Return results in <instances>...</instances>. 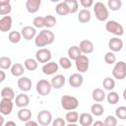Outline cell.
Segmentation results:
<instances>
[{
  "label": "cell",
  "mask_w": 126,
  "mask_h": 126,
  "mask_svg": "<svg viewBox=\"0 0 126 126\" xmlns=\"http://www.w3.org/2000/svg\"><path fill=\"white\" fill-rule=\"evenodd\" d=\"M10 4V0H0V5H7Z\"/></svg>",
  "instance_id": "cell-50"
},
{
  "label": "cell",
  "mask_w": 126,
  "mask_h": 126,
  "mask_svg": "<svg viewBox=\"0 0 126 126\" xmlns=\"http://www.w3.org/2000/svg\"><path fill=\"white\" fill-rule=\"evenodd\" d=\"M93 114L92 113H88V112H84L80 115L79 117V122L82 126H91L94 123V118H93Z\"/></svg>",
  "instance_id": "cell-22"
},
{
  "label": "cell",
  "mask_w": 126,
  "mask_h": 126,
  "mask_svg": "<svg viewBox=\"0 0 126 126\" xmlns=\"http://www.w3.org/2000/svg\"><path fill=\"white\" fill-rule=\"evenodd\" d=\"M0 75H1V78H0V83H3V82L5 81V79H6V74H5V72L3 71V69L0 71Z\"/></svg>",
  "instance_id": "cell-48"
},
{
  "label": "cell",
  "mask_w": 126,
  "mask_h": 126,
  "mask_svg": "<svg viewBox=\"0 0 126 126\" xmlns=\"http://www.w3.org/2000/svg\"><path fill=\"white\" fill-rule=\"evenodd\" d=\"M80 3L84 8L88 9L94 5V0H80Z\"/></svg>",
  "instance_id": "cell-46"
},
{
  "label": "cell",
  "mask_w": 126,
  "mask_h": 126,
  "mask_svg": "<svg viewBox=\"0 0 126 126\" xmlns=\"http://www.w3.org/2000/svg\"><path fill=\"white\" fill-rule=\"evenodd\" d=\"M58 69H59V65H58L57 63H55V62H53V61H49V62L45 63V64L42 66L41 71H42V73H43L44 75L49 76V75L55 74V73L58 71Z\"/></svg>",
  "instance_id": "cell-13"
},
{
  "label": "cell",
  "mask_w": 126,
  "mask_h": 126,
  "mask_svg": "<svg viewBox=\"0 0 126 126\" xmlns=\"http://www.w3.org/2000/svg\"><path fill=\"white\" fill-rule=\"evenodd\" d=\"M104 62L108 65H112V64H115L116 62V56L114 54L113 51H108L105 53L104 55Z\"/></svg>",
  "instance_id": "cell-40"
},
{
  "label": "cell",
  "mask_w": 126,
  "mask_h": 126,
  "mask_svg": "<svg viewBox=\"0 0 126 126\" xmlns=\"http://www.w3.org/2000/svg\"><path fill=\"white\" fill-rule=\"evenodd\" d=\"M84 83V77L83 75L79 73H74L69 77V84L73 88H79Z\"/></svg>",
  "instance_id": "cell-15"
},
{
  "label": "cell",
  "mask_w": 126,
  "mask_h": 126,
  "mask_svg": "<svg viewBox=\"0 0 126 126\" xmlns=\"http://www.w3.org/2000/svg\"><path fill=\"white\" fill-rule=\"evenodd\" d=\"M123 47V41L119 36H114L109 39L108 41V48L110 51L113 52H119Z\"/></svg>",
  "instance_id": "cell-12"
},
{
  "label": "cell",
  "mask_w": 126,
  "mask_h": 126,
  "mask_svg": "<svg viewBox=\"0 0 126 126\" xmlns=\"http://www.w3.org/2000/svg\"><path fill=\"white\" fill-rule=\"evenodd\" d=\"M67 53H68V57L71 60H74L75 61L82 54V51H81V49H80V47L78 45H72V46H70L68 48Z\"/></svg>",
  "instance_id": "cell-25"
},
{
  "label": "cell",
  "mask_w": 126,
  "mask_h": 126,
  "mask_svg": "<svg viewBox=\"0 0 126 126\" xmlns=\"http://www.w3.org/2000/svg\"><path fill=\"white\" fill-rule=\"evenodd\" d=\"M106 100L109 104H116L119 101V94L114 91H109L106 94Z\"/></svg>",
  "instance_id": "cell-34"
},
{
  "label": "cell",
  "mask_w": 126,
  "mask_h": 126,
  "mask_svg": "<svg viewBox=\"0 0 126 126\" xmlns=\"http://www.w3.org/2000/svg\"><path fill=\"white\" fill-rule=\"evenodd\" d=\"M79 47H80L82 53H84V54H90V53H92L94 51V43L91 40H89V39L82 40L80 42V44H79Z\"/></svg>",
  "instance_id": "cell-19"
},
{
  "label": "cell",
  "mask_w": 126,
  "mask_h": 126,
  "mask_svg": "<svg viewBox=\"0 0 126 126\" xmlns=\"http://www.w3.org/2000/svg\"><path fill=\"white\" fill-rule=\"evenodd\" d=\"M94 126H105L104 125V121L102 122V121H100V120H97V121H94V123H93Z\"/></svg>",
  "instance_id": "cell-49"
},
{
  "label": "cell",
  "mask_w": 126,
  "mask_h": 126,
  "mask_svg": "<svg viewBox=\"0 0 126 126\" xmlns=\"http://www.w3.org/2000/svg\"><path fill=\"white\" fill-rule=\"evenodd\" d=\"M107 6L111 11H118L122 7L121 0H107Z\"/></svg>",
  "instance_id": "cell-36"
},
{
  "label": "cell",
  "mask_w": 126,
  "mask_h": 126,
  "mask_svg": "<svg viewBox=\"0 0 126 126\" xmlns=\"http://www.w3.org/2000/svg\"><path fill=\"white\" fill-rule=\"evenodd\" d=\"M5 126H8V125H12V126H16V123L14 122V121H8V122H6L5 124H4Z\"/></svg>",
  "instance_id": "cell-51"
},
{
  "label": "cell",
  "mask_w": 126,
  "mask_h": 126,
  "mask_svg": "<svg viewBox=\"0 0 126 126\" xmlns=\"http://www.w3.org/2000/svg\"><path fill=\"white\" fill-rule=\"evenodd\" d=\"M105 126H116L117 125V118L113 115H108L104 119Z\"/></svg>",
  "instance_id": "cell-42"
},
{
  "label": "cell",
  "mask_w": 126,
  "mask_h": 126,
  "mask_svg": "<svg viewBox=\"0 0 126 126\" xmlns=\"http://www.w3.org/2000/svg\"><path fill=\"white\" fill-rule=\"evenodd\" d=\"M123 94V98L126 100V89L123 91V94Z\"/></svg>",
  "instance_id": "cell-53"
},
{
  "label": "cell",
  "mask_w": 126,
  "mask_h": 126,
  "mask_svg": "<svg viewBox=\"0 0 126 126\" xmlns=\"http://www.w3.org/2000/svg\"><path fill=\"white\" fill-rule=\"evenodd\" d=\"M4 125V118H3V116L1 115L0 116V126H3Z\"/></svg>",
  "instance_id": "cell-52"
},
{
  "label": "cell",
  "mask_w": 126,
  "mask_h": 126,
  "mask_svg": "<svg viewBox=\"0 0 126 126\" xmlns=\"http://www.w3.org/2000/svg\"><path fill=\"white\" fill-rule=\"evenodd\" d=\"M94 13L95 15V18L100 21V22H104L108 19L109 16V12L107 7L102 3V2H96L94 6Z\"/></svg>",
  "instance_id": "cell-2"
},
{
  "label": "cell",
  "mask_w": 126,
  "mask_h": 126,
  "mask_svg": "<svg viewBox=\"0 0 126 126\" xmlns=\"http://www.w3.org/2000/svg\"><path fill=\"white\" fill-rule=\"evenodd\" d=\"M52 3H59L60 2V0H50Z\"/></svg>",
  "instance_id": "cell-54"
},
{
  "label": "cell",
  "mask_w": 126,
  "mask_h": 126,
  "mask_svg": "<svg viewBox=\"0 0 126 126\" xmlns=\"http://www.w3.org/2000/svg\"><path fill=\"white\" fill-rule=\"evenodd\" d=\"M35 89H36V92H37L38 94H40L42 96H45V95H47V94H50L51 89H52V85L47 80L42 79V80H39L36 83Z\"/></svg>",
  "instance_id": "cell-6"
},
{
  "label": "cell",
  "mask_w": 126,
  "mask_h": 126,
  "mask_svg": "<svg viewBox=\"0 0 126 126\" xmlns=\"http://www.w3.org/2000/svg\"><path fill=\"white\" fill-rule=\"evenodd\" d=\"M79 114L77 111L75 110H69L67 113H66V116H65V119L66 121L71 125V124H75L79 121Z\"/></svg>",
  "instance_id": "cell-28"
},
{
  "label": "cell",
  "mask_w": 126,
  "mask_h": 126,
  "mask_svg": "<svg viewBox=\"0 0 126 126\" xmlns=\"http://www.w3.org/2000/svg\"><path fill=\"white\" fill-rule=\"evenodd\" d=\"M12 24H13V20L11 16H3L0 19V31L1 32H9L12 28Z\"/></svg>",
  "instance_id": "cell-18"
},
{
  "label": "cell",
  "mask_w": 126,
  "mask_h": 126,
  "mask_svg": "<svg viewBox=\"0 0 126 126\" xmlns=\"http://www.w3.org/2000/svg\"><path fill=\"white\" fill-rule=\"evenodd\" d=\"M92 97L94 101L96 102H101L103 101L105 98H106V94L105 92L102 90V89H99V88H96L93 91L92 93Z\"/></svg>",
  "instance_id": "cell-23"
},
{
  "label": "cell",
  "mask_w": 126,
  "mask_h": 126,
  "mask_svg": "<svg viewBox=\"0 0 126 126\" xmlns=\"http://www.w3.org/2000/svg\"><path fill=\"white\" fill-rule=\"evenodd\" d=\"M58 63H59L60 67H62L63 69H66V70L70 69L72 67V62H71V59L69 57H65V56L60 57Z\"/></svg>",
  "instance_id": "cell-39"
},
{
  "label": "cell",
  "mask_w": 126,
  "mask_h": 126,
  "mask_svg": "<svg viewBox=\"0 0 126 126\" xmlns=\"http://www.w3.org/2000/svg\"><path fill=\"white\" fill-rule=\"evenodd\" d=\"M21 33H22V36L26 40H32V39L35 38V36H36V30L34 27L25 26L21 30Z\"/></svg>",
  "instance_id": "cell-11"
},
{
  "label": "cell",
  "mask_w": 126,
  "mask_h": 126,
  "mask_svg": "<svg viewBox=\"0 0 126 126\" xmlns=\"http://www.w3.org/2000/svg\"><path fill=\"white\" fill-rule=\"evenodd\" d=\"M52 125L53 126H65L66 122H65V120L63 118L57 117V118H55V120L52 121Z\"/></svg>",
  "instance_id": "cell-45"
},
{
  "label": "cell",
  "mask_w": 126,
  "mask_h": 126,
  "mask_svg": "<svg viewBox=\"0 0 126 126\" xmlns=\"http://www.w3.org/2000/svg\"><path fill=\"white\" fill-rule=\"evenodd\" d=\"M55 11L58 15L60 16H66L68 14H70V11H69V8L67 7L66 3L63 1V2H59L57 3L56 7H55Z\"/></svg>",
  "instance_id": "cell-29"
},
{
  "label": "cell",
  "mask_w": 126,
  "mask_h": 126,
  "mask_svg": "<svg viewBox=\"0 0 126 126\" xmlns=\"http://www.w3.org/2000/svg\"><path fill=\"white\" fill-rule=\"evenodd\" d=\"M32 25L34 28H37V29H40V28H43L44 27V17H35L32 21Z\"/></svg>",
  "instance_id": "cell-43"
},
{
  "label": "cell",
  "mask_w": 126,
  "mask_h": 126,
  "mask_svg": "<svg viewBox=\"0 0 126 126\" xmlns=\"http://www.w3.org/2000/svg\"><path fill=\"white\" fill-rule=\"evenodd\" d=\"M102 86L106 91H113V89L115 88V81L110 77H105L102 81Z\"/></svg>",
  "instance_id": "cell-33"
},
{
  "label": "cell",
  "mask_w": 126,
  "mask_h": 126,
  "mask_svg": "<svg viewBox=\"0 0 126 126\" xmlns=\"http://www.w3.org/2000/svg\"><path fill=\"white\" fill-rule=\"evenodd\" d=\"M75 66L77 71H79L80 73H85L89 70V66H90V60L89 57L87 55H83L81 54L76 60H75Z\"/></svg>",
  "instance_id": "cell-7"
},
{
  "label": "cell",
  "mask_w": 126,
  "mask_h": 126,
  "mask_svg": "<svg viewBox=\"0 0 126 126\" xmlns=\"http://www.w3.org/2000/svg\"><path fill=\"white\" fill-rule=\"evenodd\" d=\"M41 5V0H27L26 1V9L30 14L36 13Z\"/></svg>",
  "instance_id": "cell-17"
},
{
  "label": "cell",
  "mask_w": 126,
  "mask_h": 126,
  "mask_svg": "<svg viewBox=\"0 0 126 126\" xmlns=\"http://www.w3.org/2000/svg\"><path fill=\"white\" fill-rule=\"evenodd\" d=\"M25 124H26V126H37L39 123H38V121H33V120L30 119L27 122H25Z\"/></svg>",
  "instance_id": "cell-47"
},
{
  "label": "cell",
  "mask_w": 126,
  "mask_h": 126,
  "mask_svg": "<svg viewBox=\"0 0 126 126\" xmlns=\"http://www.w3.org/2000/svg\"><path fill=\"white\" fill-rule=\"evenodd\" d=\"M18 118L20 121L22 122H27L28 120L32 119V111L29 108L26 107H22L19 111H18Z\"/></svg>",
  "instance_id": "cell-24"
},
{
  "label": "cell",
  "mask_w": 126,
  "mask_h": 126,
  "mask_svg": "<svg viewBox=\"0 0 126 126\" xmlns=\"http://www.w3.org/2000/svg\"><path fill=\"white\" fill-rule=\"evenodd\" d=\"M32 83L29 77H20L18 79V88L22 92H29L32 89Z\"/></svg>",
  "instance_id": "cell-16"
},
{
  "label": "cell",
  "mask_w": 126,
  "mask_h": 126,
  "mask_svg": "<svg viewBox=\"0 0 126 126\" xmlns=\"http://www.w3.org/2000/svg\"><path fill=\"white\" fill-rule=\"evenodd\" d=\"M91 18H92V14H91V11L89 9H82L79 11V14H78V21L82 24H87L91 21Z\"/></svg>",
  "instance_id": "cell-21"
},
{
  "label": "cell",
  "mask_w": 126,
  "mask_h": 126,
  "mask_svg": "<svg viewBox=\"0 0 126 126\" xmlns=\"http://www.w3.org/2000/svg\"><path fill=\"white\" fill-rule=\"evenodd\" d=\"M13 99L2 97L0 100V113L2 115H9L13 110Z\"/></svg>",
  "instance_id": "cell-10"
},
{
  "label": "cell",
  "mask_w": 126,
  "mask_h": 126,
  "mask_svg": "<svg viewBox=\"0 0 126 126\" xmlns=\"http://www.w3.org/2000/svg\"><path fill=\"white\" fill-rule=\"evenodd\" d=\"M36 119L41 126H48L52 124V114L48 110H41L37 113Z\"/></svg>",
  "instance_id": "cell-8"
},
{
  "label": "cell",
  "mask_w": 126,
  "mask_h": 126,
  "mask_svg": "<svg viewBox=\"0 0 126 126\" xmlns=\"http://www.w3.org/2000/svg\"><path fill=\"white\" fill-rule=\"evenodd\" d=\"M112 76L117 80H123L126 78V63L124 61H118L115 63L112 69Z\"/></svg>",
  "instance_id": "cell-5"
},
{
  "label": "cell",
  "mask_w": 126,
  "mask_h": 126,
  "mask_svg": "<svg viewBox=\"0 0 126 126\" xmlns=\"http://www.w3.org/2000/svg\"><path fill=\"white\" fill-rule=\"evenodd\" d=\"M56 18L52 15H47L44 17V27H46L47 29H50L52 27H54L56 25Z\"/></svg>",
  "instance_id": "cell-38"
},
{
  "label": "cell",
  "mask_w": 126,
  "mask_h": 126,
  "mask_svg": "<svg viewBox=\"0 0 126 126\" xmlns=\"http://www.w3.org/2000/svg\"><path fill=\"white\" fill-rule=\"evenodd\" d=\"M1 97L4 98H10V99H15V92L12 88L10 87H5L1 90V94H0Z\"/></svg>",
  "instance_id": "cell-31"
},
{
  "label": "cell",
  "mask_w": 126,
  "mask_h": 126,
  "mask_svg": "<svg viewBox=\"0 0 126 126\" xmlns=\"http://www.w3.org/2000/svg\"><path fill=\"white\" fill-rule=\"evenodd\" d=\"M22 33L18 31H12L9 32L8 34V38H9V41L11 43H19L21 41V38H22Z\"/></svg>",
  "instance_id": "cell-32"
},
{
  "label": "cell",
  "mask_w": 126,
  "mask_h": 126,
  "mask_svg": "<svg viewBox=\"0 0 126 126\" xmlns=\"http://www.w3.org/2000/svg\"><path fill=\"white\" fill-rule=\"evenodd\" d=\"M25 66L21 63H15L11 67V74L14 77H21L25 72Z\"/></svg>",
  "instance_id": "cell-26"
},
{
  "label": "cell",
  "mask_w": 126,
  "mask_h": 126,
  "mask_svg": "<svg viewBox=\"0 0 126 126\" xmlns=\"http://www.w3.org/2000/svg\"><path fill=\"white\" fill-rule=\"evenodd\" d=\"M14 102L16 104V106L22 108V107H27L29 104H30V97L28 94H19L16 95L15 99H14Z\"/></svg>",
  "instance_id": "cell-14"
},
{
  "label": "cell",
  "mask_w": 126,
  "mask_h": 126,
  "mask_svg": "<svg viewBox=\"0 0 126 126\" xmlns=\"http://www.w3.org/2000/svg\"><path fill=\"white\" fill-rule=\"evenodd\" d=\"M64 2L66 3L67 7L69 8L70 14H75L76 12H78L79 4H78L77 0H64Z\"/></svg>",
  "instance_id": "cell-35"
},
{
  "label": "cell",
  "mask_w": 126,
  "mask_h": 126,
  "mask_svg": "<svg viewBox=\"0 0 126 126\" xmlns=\"http://www.w3.org/2000/svg\"><path fill=\"white\" fill-rule=\"evenodd\" d=\"M105 30L114 34L115 36H121L123 33H124V28L121 24H119L118 22L116 21H113V20H110V21H107L106 24H105Z\"/></svg>",
  "instance_id": "cell-3"
},
{
  "label": "cell",
  "mask_w": 126,
  "mask_h": 126,
  "mask_svg": "<svg viewBox=\"0 0 126 126\" xmlns=\"http://www.w3.org/2000/svg\"><path fill=\"white\" fill-rule=\"evenodd\" d=\"M12 67V61L9 57L7 56H2L0 57V68L3 70H8L11 69Z\"/></svg>",
  "instance_id": "cell-37"
},
{
  "label": "cell",
  "mask_w": 126,
  "mask_h": 126,
  "mask_svg": "<svg viewBox=\"0 0 126 126\" xmlns=\"http://www.w3.org/2000/svg\"><path fill=\"white\" fill-rule=\"evenodd\" d=\"M54 39H55V35L53 32L46 29V30H42L41 32H39V33L36 34L34 38V44L37 47H43L45 45L51 44L54 41Z\"/></svg>",
  "instance_id": "cell-1"
},
{
  "label": "cell",
  "mask_w": 126,
  "mask_h": 126,
  "mask_svg": "<svg viewBox=\"0 0 126 126\" xmlns=\"http://www.w3.org/2000/svg\"><path fill=\"white\" fill-rule=\"evenodd\" d=\"M65 82H66V79H65V77H64L63 75H61V74L55 75V76L51 79V81H50V83H51V85H52V88H53V89H56V90L61 89V88L65 85Z\"/></svg>",
  "instance_id": "cell-20"
},
{
  "label": "cell",
  "mask_w": 126,
  "mask_h": 126,
  "mask_svg": "<svg viewBox=\"0 0 126 126\" xmlns=\"http://www.w3.org/2000/svg\"><path fill=\"white\" fill-rule=\"evenodd\" d=\"M115 115L121 120H126V106L121 105L115 109Z\"/></svg>",
  "instance_id": "cell-41"
},
{
  "label": "cell",
  "mask_w": 126,
  "mask_h": 126,
  "mask_svg": "<svg viewBox=\"0 0 126 126\" xmlns=\"http://www.w3.org/2000/svg\"><path fill=\"white\" fill-rule=\"evenodd\" d=\"M24 66L28 71H35L38 68V61L33 58H27L24 62Z\"/></svg>",
  "instance_id": "cell-27"
},
{
  "label": "cell",
  "mask_w": 126,
  "mask_h": 126,
  "mask_svg": "<svg viewBox=\"0 0 126 126\" xmlns=\"http://www.w3.org/2000/svg\"><path fill=\"white\" fill-rule=\"evenodd\" d=\"M12 11V6L10 4L7 5H0V15L1 16H6Z\"/></svg>",
  "instance_id": "cell-44"
},
{
  "label": "cell",
  "mask_w": 126,
  "mask_h": 126,
  "mask_svg": "<svg viewBox=\"0 0 126 126\" xmlns=\"http://www.w3.org/2000/svg\"><path fill=\"white\" fill-rule=\"evenodd\" d=\"M52 57L51 51L47 48H39L36 52H35V59L39 62V63H47L50 61Z\"/></svg>",
  "instance_id": "cell-9"
},
{
  "label": "cell",
  "mask_w": 126,
  "mask_h": 126,
  "mask_svg": "<svg viewBox=\"0 0 126 126\" xmlns=\"http://www.w3.org/2000/svg\"><path fill=\"white\" fill-rule=\"evenodd\" d=\"M61 106L65 110H75L79 106V100L72 95H63L61 97Z\"/></svg>",
  "instance_id": "cell-4"
},
{
  "label": "cell",
  "mask_w": 126,
  "mask_h": 126,
  "mask_svg": "<svg viewBox=\"0 0 126 126\" xmlns=\"http://www.w3.org/2000/svg\"><path fill=\"white\" fill-rule=\"evenodd\" d=\"M91 113L94 116H101L104 113V107L100 103H94L91 106Z\"/></svg>",
  "instance_id": "cell-30"
}]
</instances>
